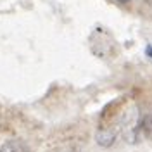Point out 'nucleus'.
Masks as SVG:
<instances>
[{"label": "nucleus", "instance_id": "nucleus-1", "mask_svg": "<svg viewBox=\"0 0 152 152\" xmlns=\"http://www.w3.org/2000/svg\"><path fill=\"white\" fill-rule=\"evenodd\" d=\"M0 152H31V151L23 140H7V142L2 143Z\"/></svg>", "mask_w": 152, "mask_h": 152}, {"label": "nucleus", "instance_id": "nucleus-3", "mask_svg": "<svg viewBox=\"0 0 152 152\" xmlns=\"http://www.w3.org/2000/svg\"><path fill=\"white\" fill-rule=\"evenodd\" d=\"M145 54H147V57H149V59H152V43H151V45H147V48H145Z\"/></svg>", "mask_w": 152, "mask_h": 152}, {"label": "nucleus", "instance_id": "nucleus-2", "mask_svg": "<svg viewBox=\"0 0 152 152\" xmlns=\"http://www.w3.org/2000/svg\"><path fill=\"white\" fill-rule=\"evenodd\" d=\"M114 138H116L114 132L113 130H107V128H102L97 133V142L100 143L102 147H111L114 143Z\"/></svg>", "mask_w": 152, "mask_h": 152}, {"label": "nucleus", "instance_id": "nucleus-4", "mask_svg": "<svg viewBox=\"0 0 152 152\" xmlns=\"http://www.w3.org/2000/svg\"><path fill=\"white\" fill-rule=\"evenodd\" d=\"M116 2H121V4H124V2H130V0H116Z\"/></svg>", "mask_w": 152, "mask_h": 152}, {"label": "nucleus", "instance_id": "nucleus-5", "mask_svg": "<svg viewBox=\"0 0 152 152\" xmlns=\"http://www.w3.org/2000/svg\"><path fill=\"white\" fill-rule=\"evenodd\" d=\"M149 2H151V4H152V0H149Z\"/></svg>", "mask_w": 152, "mask_h": 152}]
</instances>
